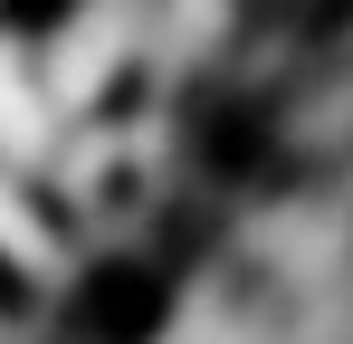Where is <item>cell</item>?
Listing matches in <instances>:
<instances>
[{
  "mask_svg": "<svg viewBox=\"0 0 353 344\" xmlns=\"http://www.w3.org/2000/svg\"><path fill=\"white\" fill-rule=\"evenodd\" d=\"M39 316V278H29V258L0 239V325H29Z\"/></svg>",
  "mask_w": 353,
  "mask_h": 344,
  "instance_id": "4",
  "label": "cell"
},
{
  "mask_svg": "<svg viewBox=\"0 0 353 344\" xmlns=\"http://www.w3.org/2000/svg\"><path fill=\"white\" fill-rule=\"evenodd\" d=\"M86 0H0V29L10 39H67Z\"/></svg>",
  "mask_w": 353,
  "mask_h": 344,
  "instance_id": "3",
  "label": "cell"
},
{
  "mask_svg": "<svg viewBox=\"0 0 353 344\" xmlns=\"http://www.w3.org/2000/svg\"><path fill=\"white\" fill-rule=\"evenodd\" d=\"M163 325H172V258L163 249H96L58 287L67 344H163Z\"/></svg>",
  "mask_w": 353,
  "mask_h": 344,
  "instance_id": "1",
  "label": "cell"
},
{
  "mask_svg": "<svg viewBox=\"0 0 353 344\" xmlns=\"http://www.w3.org/2000/svg\"><path fill=\"white\" fill-rule=\"evenodd\" d=\"M181 153L210 191H268L287 172V124L258 96H191L181 106Z\"/></svg>",
  "mask_w": 353,
  "mask_h": 344,
  "instance_id": "2",
  "label": "cell"
}]
</instances>
